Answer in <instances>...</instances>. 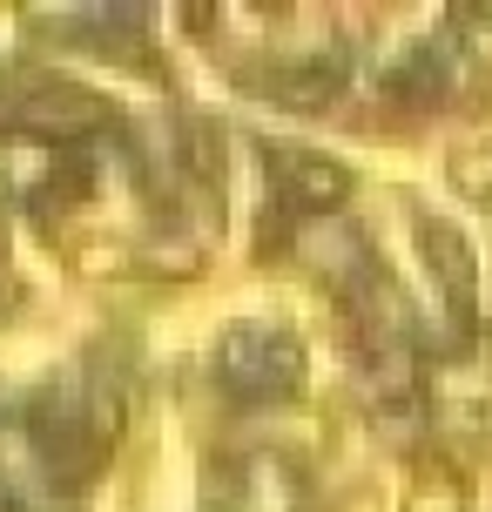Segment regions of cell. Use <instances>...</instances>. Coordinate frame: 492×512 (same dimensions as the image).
Wrapping results in <instances>:
<instances>
[{
    "instance_id": "1",
    "label": "cell",
    "mask_w": 492,
    "mask_h": 512,
    "mask_svg": "<svg viewBox=\"0 0 492 512\" xmlns=\"http://www.w3.org/2000/svg\"><path fill=\"white\" fill-rule=\"evenodd\" d=\"M223 371L243 391H277V384L297 378V344L277 331H230L223 337Z\"/></svg>"
},
{
    "instance_id": "2",
    "label": "cell",
    "mask_w": 492,
    "mask_h": 512,
    "mask_svg": "<svg viewBox=\"0 0 492 512\" xmlns=\"http://www.w3.org/2000/svg\"><path fill=\"white\" fill-rule=\"evenodd\" d=\"M108 108L95 102V95H81V88H68V81H48L34 102H27V122H41L48 135H75V128H95Z\"/></svg>"
},
{
    "instance_id": "4",
    "label": "cell",
    "mask_w": 492,
    "mask_h": 512,
    "mask_svg": "<svg viewBox=\"0 0 492 512\" xmlns=\"http://www.w3.org/2000/svg\"><path fill=\"white\" fill-rule=\"evenodd\" d=\"M0 512H7V499H0Z\"/></svg>"
},
{
    "instance_id": "3",
    "label": "cell",
    "mask_w": 492,
    "mask_h": 512,
    "mask_svg": "<svg viewBox=\"0 0 492 512\" xmlns=\"http://www.w3.org/2000/svg\"><path fill=\"white\" fill-rule=\"evenodd\" d=\"M284 182L297 203H337L351 182H344V169L337 162H324V155H284Z\"/></svg>"
}]
</instances>
